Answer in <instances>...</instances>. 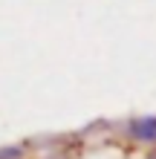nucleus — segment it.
Wrapping results in <instances>:
<instances>
[{"label": "nucleus", "mask_w": 156, "mask_h": 159, "mask_svg": "<svg viewBox=\"0 0 156 159\" xmlns=\"http://www.w3.org/2000/svg\"><path fill=\"white\" fill-rule=\"evenodd\" d=\"M127 133H130L136 142H156V116H142V119L130 121Z\"/></svg>", "instance_id": "nucleus-1"}, {"label": "nucleus", "mask_w": 156, "mask_h": 159, "mask_svg": "<svg viewBox=\"0 0 156 159\" xmlns=\"http://www.w3.org/2000/svg\"><path fill=\"white\" fill-rule=\"evenodd\" d=\"M23 159H64L61 153H43V156H29V153H26Z\"/></svg>", "instance_id": "nucleus-2"}, {"label": "nucleus", "mask_w": 156, "mask_h": 159, "mask_svg": "<svg viewBox=\"0 0 156 159\" xmlns=\"http://www.w3.org/2000/svg\"><path fill=\"white\" fill-rule=\"evenodd\" d=\"M145 159H156V151H150V153H148V156H145Z\"/></svg>", "instance_id": "nucleus-3"}]
</instances>
